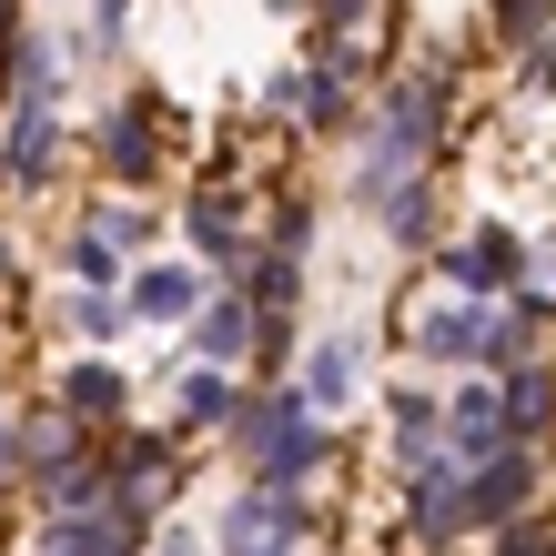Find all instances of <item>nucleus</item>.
I'll list each match as a JSON object with an SVG mask.
<instances>
[{
    "label": "nucleus",
    "mask_w": 556,
    "mask_h": 556,
    "mask_svg": "<svg viewBox=\"0 0 556 556\" xmlns=\"http://www.w3.org/2000/svg\"><path fill=\"white\" fill-rule=\"evenodd\" d=\"M435 122H445V81H405L395 102L375 112V152H365V203L375 192L415 182V162L435 152Z\"/></svg>",
    "instance_id": "f257e3e1"
},
{
    "label": "nucleus",
    "mask_w": 556,
    "mask_h": 556,
    "mask_svg": "<svg viewBox=\"0 0 556 556\" xmlns=\"http://www.w3.org/2000/svg\"><path fill=\"white\" fill-rule=\"evenodd\" d=\"M223 546L213 556H293L304 546V496H283V485H243L233 506H223Z\"/></svg>",
    "instance_id": "f03ea898"
},
{
    "label": "nucleus",
    "mask_w": 556,
    "mask_h": 556,
    "mask_svg": "<svg viewBox=\"0 0 556 556\" xmlns=\"http://www.w3.org/2000/svg\"><path fill=\"white\" fill-rule=\"evenodd\" d=\"M527 496H536V455L527 445L466 466V527H516V506H527Z\"/></svg>",
    "instance_id": "7ed1b4c3"
},
{
    "label": "nucleus",
    "mask_w": 556,
    "mask_h": 556,
    "mask_svg": "<svg viewBox=\"0 0 556 556\" xmlns=\"http://www.w3.org/2000/svg\"><path fill=\"white\" fill-rule=\"evenodd\" d=\"M354 395H365V344H354V334H324V344H314V365H304V395H293V405L324 425V415H334V405H354Z\"/></svg>",
    "instance_id": "20e7f679"
},
{
    "label": "nucleus",
    "mask_w": 556,
    "mask_h": 556,
    "mask_svg": "<svg viewBox=\"0 0 556 556\" xmlns=\"http://www.w3.org/2000/svg\"><path fill=\"white\" fill-rule=\"evenodd\" d=\"M41 556H142V516H51L41 527Z\"/></svg>",
    "instance_id": "39448f33"
},
{
    "label": "nucleus",
    "mask_w": 556,
    "mask_h": 556,
    "mask_svg": "<svg viewBox=\"0 0 556 556\" xmlns=\"http://www.w3.org/2000/svg\"><path fill=\"white\" fill-rule=\"evenodd\" d=\"M485 334H496V314H485V304H466V293L425 314V354H435V365H476V354H485Z\"/></svg>",
    "instance_id": "423d86ee"
},
{
    "label": "nucleus",
    "mask_w": 556,
    "mask_h": 556,
    "mask_svg": "<svg viewBox=\"0 0 556 556\" xmlns=\"http://www.w3.org/2000/svg\"><path fill=\"white\" fill-rule=\"evenodd\" d=\"M253 466H264V485H283V496H304V476L324 466V425H314L304 405H293V425H283V435H274L264 455H253Z\"/></svg>",
    "instance_id": "0eeeda50"
},
{
    "label": "nucleus",
    "mask_w": 556,
    "mask_h": 556,
    "mask_svg": "<svg viewBox=\"0 0 556 556\" xmlns=\"http://www.w3.org/2000/svg\"><path fill=\"white\" fill-rule=\"evenodd\" d=\"M506 274H516V233H506V223H485V233H476L466 253H455V293L476 304V293H496Z\"/></svg>",
    "instance_id": "6e6552de"
},
{
    "label": "nucleus",
    "mask_w": 556,
    "mask_h": 556,
    "mask_svg": "<svg viewBox=\"0 0 556 556\" xmlns=\"http://www.w3.org/2000/svg\"><path fill=\"white\" fill-rule=\"evenodd\" d=\"M192 304H203V283H192L182 264H152V274H132V314H142V324H182Z\"/></svg>",
    "instance_id": "1a4fd4ad"
},
{
    "label": "nucleus",
    "mask_w": 556,
    "mask_h": 556,
    "mask_svg": "<svg viewBox=\"0 0 556 556\" xmlns=\"http://www.w3.org/2000/svg\"><path fill=\"white\" fill-rule=\"evenodd\" d=\"M435 425H445V405H435V395H395V455H405V476L435 466Z\"/></svg>",
    "instance_id": "9d476101"
},
{
    "label": "nucleus",
    "mask_w": 556,
    "mask_h": 556,
    "mask_svg": "<svg viewBox=\"0 0 556 556\" xmlns=\"http://www.w3.org/2000/svg\"><path fill=\"white\" fill-rule=\"evenodd\" d=\"M243 344H253V304H243V293H223V304L203 314V365L223 375V365H233Z\"/></svg>",
    "instance_id": "9b49d317"
},
{
    "label": "nucleus",
    "mask_w": 556,
    "mask_h": 556,
    "mask_svg": "<svg viewBox=\"0 0 556 556\" xmlns=\"http://www.w3.org/2000/svg\"><path fill=\"white\" fill-rule=\"evenodd\" d=\"M122 395H132V384H122L112 365H72V375H61V405H72V415H122Z\"/></svg>",
    "instance_id": "f8f14e48"
},
{
    "label": "nucleus",
    "mask_w": 556,
    "mask_h": 556,
    "mask_svg": "<svg viewBox=\"0 0 556 556\" xmlns=\"http://www.w3.org/2000/svg\"><path fill=\"white\" fill-rule=\"evenodd\" d=\"M546 415H556V384H546V375H506V435L527 445Z\"/></svg>",
    "instance_id": "ddd939ff"
},
{
    "label": "nucleus",
    "mask_w": 556,
    "mask_h": 556,
    "mask_svg": "<svg viewBox=\"0 0 556 556\" xmlns=\"http://www.w3.org/2000/svg\"><path fill=\"white\" fill-rule=\"evenodd\" d=\"M102 162H112V173H122V182H142V173H152V132H142V122H132V112H122V122H112V132H102Z\"/></svg>",
    "instance_id": "4468645a"
},
{
    "label": "nucleus",
    "mask_w": 556,
    "mask_h": 556,
    "mask_svg": "<svg viewBox=\"0 0 556 556\" xmlns=\"http://www.w3.org/2000/svg\"><path fill=\"white\" fill-rule=\"evenodd\" d=\"M192 243H203L213 264H243V243H233V203H213V192H203V203H192Z\"/></svg>",
    "instance_id": "2eb2a0df"
},
{
    "label": "nucleus",
    "mask_w": 556,
    "mask_h": 556,
    "mask_svg": "<svg viewBox=\"0 0 556 556\" xmlns=\"http://www.w3.org/2000/svg\"><path fill=\"white\" fill-rule=\"evenodd\" d=\"M375 203H384V233H395V243H425V233H435V213H425V192H415V182L375 192Z\"/></svg>",
    "instance_id": "dca6fc26"
},
{
    "label": "nucleus",
    "mask_w": 556,
    "mask_h": 556,
    "mask_svg": "<svg viewBox=\"0 0 556 556\" xmlns=\"http://www.w3.org/2000/svg\"><path fill=\"white\" fill-rule=\"evenodd\" d=\"M233 405H243V395H233V384H223L213 365H203V375L182 384V415H192V425H233Z\"/></svg>",
    "instance_id": "f3484780"
},
{
    "label": "nucleus",
    "mask_w": 556,
    "mask_h": 556,
    "mask_svg": "<svg viewBox=\"0 0 556 556\" xmlns=\"http://www.w3.org/2000/svg\"><path fill=\"white\" fill-rule=\"evenodd\" d=\"M546 21H556V0H496V30H506V41H546Z\"/></svg>",
    "instance_id": "a211bd4d"
},
{
    "label": "nucleus",
    "mask_w": 556,
    "mask_h": 556,
    "mask_svg": "<svg viewBox=\"0 0 556 556\" xmlns=\"http://www.w3.org/2000/svg\"><path fill=\"white\" fill-rule=\"evenodd\" d=\"M253 304H293V253H264V264H253Z\"/></svg>",
    "instance_id": "6ab92c4d"
},
{
    "label": "nucleus",
    "mask_w": 556,
    "mask_h": 556,
    "mask_svg": "<svg viewBox=\"0 0 556 556\" xmlns=\"http://www.w3.org/2000/svg\"><path fill=\"white\" fill-rule=\"evenodd\" d=\"M496 556H556V527H536V516H516V527H506V546Z\"/></svg>",
    "instance_id": "aec40b11"
},
{
    "label": "nucleus",
    "mask_w": 556,
    "mask_h": 556,
    "mask_svg": "<svg viewBox=\"0 0 556 556\" xmlns=\"http://www.w3.org/2000/svg\"><path fill=\"white\" fill-rule=\"evenodd\" d=\"M72 324H81V334H112L122 304H112V293H72Z\"/></svg>",
    "instance_id": "412c9836"
},
{
    "label": "nucleus",
    "mask_w": 556,
    "mask_h": 556,
    "mask_svg": "<svg viewBox=\"0 0 556 556\" xmlns=\"http://www.w3.org/2000/svg\"><path fill=\"white\" fill-rule=\"evenodd\" d=\"M527 81H536V91H556V30L536 41V61H527Z\"/></svg>",
    "instance_id": "4be33fe9"
},
{
    "label": "nucleus",
    "mask_w": 556,
    "mask_h": 556,
    "mask_svg": "<svg viewBox=\"0 0 556 556\" xmlns=\"http://www.w3.org/2000/svg\"><path fill=\"white\" fill-rule=\"evenodd\" d=\"M324 21H334V30H354V21H365V0H324Z\"/></svg>",
    "instance_id": "5701e85b"
},
{
    "label": "nucleus",
    "mask_w": 556,
    "mask_h": 556,
    "mask_svg": "<svg viewBox=\"0 0 556 556\" xmlns=\"http://www.w3.org/2000/svg\"><path fill=\"white\" fill-rule=\"evenodd\" d=\"M162 556H203V536H162Z\"/></svg>",
    "instance_id": "b1692460"
},
{
    "label": "nucleus",
    "mask_w": 556,
    "mask_h": 556,
    "mask_svg": "<svg viewBox=\"0 0 556 556\" xmlns=\"http://www.w3.org/2000/svg\"><path fill=\"white\" fill-rule=\"evenodd\" d=\"M122 11H132V0H102V30H122Z\"/></svg>",
    "instance_id": "393cba45"
},
{
    "label": "nucleus",
    "mask_w": 556,
    "mask_h": 556,
    "mask_svg": "<svg viewBox=\"0 0 556 556\" xmlns=\"http://www.w3.org/2000/svg\"><path fill=\"white\" fill-rule=\"evenodd\" d=\"M0 466H11V425H0Z\"/></svg>",
    "instance_id": "a878e982"
}]
</instances>
